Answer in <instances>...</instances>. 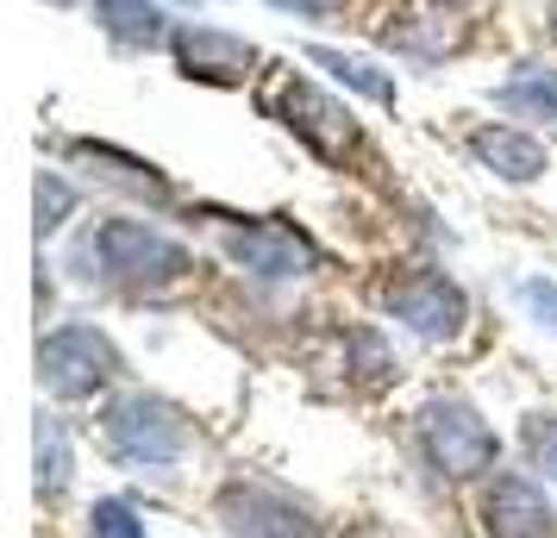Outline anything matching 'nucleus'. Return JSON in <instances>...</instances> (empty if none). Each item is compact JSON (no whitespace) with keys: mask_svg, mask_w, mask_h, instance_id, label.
Instances as JSON below:
<instances>
[{"mask_svg":"<svg viewBox=\"0 0 557 538\" xmlns=\"http://www.w3.org/2000/svg\"><path fill=\"white\" fill-rule=\"evenodd\" d=\"M76 257L95 263V276L126 288H170L188 276V251L145 220H107V226H95V238H82Z\"/></svg>","mask_w":557,"mask_h":538,"instance_id":"obj_1","label":"nucleus"},{"mask_svg":"<svg viewBox=\"0 0 557 538\" xmlns=\"http://www.w3.org/2000/svg\"><path fill=\"white\" fill-rule=\"evenodd\" d=\"M182 445H188V426L157 395H126L107 408V451L126 470H170L182 458Z\"/></svg>","mask_w":557,"mask_h":538,"instance_id":"obj_2","label":"nucleus"},{"mask_svg":"<svg viewBox=\"0 0 557 538\" xmlns=\"http://www.w3.org/2000/svg\"><path fill=\"white\" fill-rule=\"evenodd\" d=\"M420 438H426V458L445 476H482V470H495V458H502L495 433L482 426V413L470 401H432L420 413Z\"/></svg>","mask_w":557,"mask_h":538,"instance_id":"obj_3","label":"nucleus"},{"mask_svg":"<svg viewBox=\"0 0 557 538\" xmlns=\"http://www.w3.org/2000/svg\"><path fill=\"white\" fill-rule=\"evenodd\" d=\"M113 370H120V358H113V345H107L95 326H57V333L38 345V376H45V388L63 395V401L95 395Z\"/></svg>","mask_w":557,"mask_h":538,"instance_id":"obj_4","label":"nucleus"},{"mask_svg":"<svg viewBox=\"0 0 557 538\" xmlns=\"http://www.w3.org/2000/svg\"><path fill=\"white\" fill-rule=\"evenodd\" d=\"M220 513H226L232 538H320V520H313L301 501H288L282 488H263V483L226 488Z\"/></svg>","mask_w":557,"mask_h":538,"instance_id":"obj_5","label":"nucleus"},{"mask_svg":"<svg viewBox=\"0 0 557 538\" xmlns=\"http://www.w3.org/2000/svg\"><path fill=\"white\" fill-rule=\"evenodd\" d=\"M382 301H388V313L401 320L407 333H420V338H451L463 326V295L438 270H413L401 283H388Z\"/></svg>","mask_w":557,"mask_h":538,"instance_id":"obj_6","label":"nucleus"},{"mask_svg":"<svg viewBox=\"0 0 557 538\" xmlns=\"http://www.w3.org/2000/svg\"><path fill=\"white\" fill-rule=\"evenodd\" d=\"M270 113H276L288 132H301V138H307V145H313L320 157H345V151L357 145L351 120H345V113H338L326 95H313V88H307V82H295V76H276Z\"/></svg>","mask_w":557,"mask_h":538,"instance_id":"obj_7","label":"nucleus"},{"mask_svg":"<svg viewBox=\"0 0 557 538\" xmlns=\"http://www.w3.org/2000/svg\"><path fill=\"white\" fill-rule=\"evenodd\" d=\"M226 251H232V263H245V270L263 276V283H288V276H307V270H313V245H307L295 226L226 232Z\"/></svg>","mask_w":557,"mask_h":538,"instance_id":"obj_8","label":"nucleus"},{"mask_svg":"<svg viewBox=\"0 0 557 538\" xmlns=\"http://www.w3.org/2000/svg\"><path fill=\"white\" fill-rule=\"evenodd\" d=\"M482 520H488V538H557L552 501L527 483V476H502L482 501Z\"/></svg>","mask_w":557,"mask_h":538,"instance_id":"obj_9","label":"nucleus"},{"mask_svg":"<svg viewBox=\"0 0 557 538\" xmlns=\"http://www.w3.org/2000/svg\"><path fill=\"white\" fill-rule=\"evenodd\" d=\"M176 57H182V76H201V82H245L257 63V51L245 38L213 32V26L176 32Z\"/></svg>","mask_w":557,"mask_h":538,"instance_id":"obj_10","label":"nucleus"},{"mask_svg":"<svg viewBox=\"0 0 557 538\" xmlns=\"http://www.w3.org/2000/svg\"><path fill=\"white\" fill-rule=\"evenodd\" d=\"M470 157H476L482 170H495L502 182H532L545 170V145L513 126H476L470 132Z\"/></svg>","mask_w":557,"mask_h":538,"instance_id":"obj_11","label":"nucleus"},{"mask_svg":"<svg viewBox=\"0 0 557 538\" xmlns=\"http://www.w3.org/2000/svg\"><path fill=\"white\" fill-rule=\"evenodd\" d=\"M495 107L513 113V120H545V126H557V70H545V63L513 70V76L495 88Z\"/></svg>","mask_w":557,"mask_h":538,"instance_id":"obj_12","label":"nucleus"},{"mask_svg":"<svg viewBox=\"0 0 557 538\" xmlns=\"http://www.w3.org/2000/svg\"><path fill=\"white\" fill-rule=\"evenodd\" d=\"M95 20L120 45H157L163 38V13H157L151 0H95Z\"/></svg>","mask_w":557,"mask_h":538,"instance_id":"obj_13","label":"nucleus"},{"mask_svg":"<svg viewBox=\"0 0 557 538\" xmlns=\"http://www.w3.org/2000/svg\"><path fill=\"white\" fill-rule=\"evenodd\" d=\"M313 63L326 70L338 88H351V95H363V101H395V82L376 76V63H363V57H345V51H313Z\"/></svg>","mask_w":557,"mask_h":538,"instance_id":"obj_14","label":"nucleus"},{"mask_svg":"<svg viewBox=\"0 0 557 538\" xmlns=\"http://www.w3.org/2000/svg\"><path fill=\"white\" fill-rule=\"evenodd\" d=\"M70 476H76V463H70V438H63V426H57V420H45V413H38V495H45V501H57V495L70 488Z\"/></svg>","mask_w":557,"mask_h":538,"instance_id":"obj_15","label":"nucleus"},{"mask_svg":"<svg viewBox=\"0 0 557 538\" xmlns=\"http://www.w3.org/2000/svg\"><path fill=\"white\" fill-rule=\"evenodd\" d=\"M70 207H76V195H70V182L63 176H38V232H57L63 220H70Z\"/></svg>","mask_w":557,"mask_h":538,"instance_id":"obj_16","label":"nucleus"},{"mask_svg":"<svg viewBox=\"0 0 557 538\" xmlns=\"http://www.w3.org/2000/svg\"><path fill=\"white\" fill-rule=\"evenodd\" d=\"M95 538H145L126 501H95Z\"/></svg>","mask_w":557,"mask_h":538,"instance_id":"obj_17","label":"nucleus"},{"mask_svg":"<svg viewBox=\"0 0 557 538\" xmlns=\"http://www.w3.org/2000/svg\"><path fill=\"white\" fill-rule=\"evenodd\" d=\"M520 308H527L539 326H552V333H557V283H539V276L520 283Z\"/></svg>","mask_w":557,"mask_h":538,"instance_id":"obj_18","label":"nucleus"},{"mask_svg":"<svg viewBox=\"0 0 557 538\" xmlns=\"http://www.w3.org/2000/svg\"><path fill=\"white\" fill-rule=\"evenodd\" d=\"M270 7H282V13H301V20H326V13H338L345 0H270Z\"/></svg>","mask_w":557,"mask_h":538,"instance_id":"obj_19","label":"nucleus"},{"mask_svg":"<svg viewBox=\"0 0 557 538\" xmlns=\"http://www.w3.org/2000/svg\"><path fill=\"white\" fill-rule=\"evenodd\" d=\"M552 38H557V0H552Z\"/></svg>","mask_w":557,"mask_h":538,"instance_id":"obj_20","label":"nucleus"},{"mask_svg":"<svg viewBox=\"0 0 557 538\" xmlns=\"http://www.w3.org/2000/svg\"><path fill=\"white\" fill-rule=\"evenodd\" d=\"M51 7H76V0H51Z\"/></svg>","mask_w":557,"mask_h":538,"instance_id":"obj_21","label":"nucleus"}]
</instances>
